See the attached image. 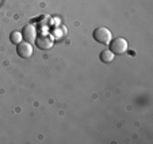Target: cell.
Here are the masks:
<instances>
[{"label":"cell","instance_id":"4","mask_svg":"<svg viewBox=\"0 0 153 144\" xmlns=\"http://www.w3.org/2000/svg\"><path fill=\"white\" fill-rule=\"evenodd\" d=\"M16 53L18 55H19L20 58H29L31 57L33 54V45L29 43V42H20V43H18L16 46Z\"/></svg>","mask_w":153,"mask_h":144},{"label":"cell","instance_id":"3","mask_svg":"<svg viewBox=\"0 0 153 144\" xmlns=\"http://www.w3.org/2000/svg\"><path fill=\"white\" fill-rule=\"evenodd\" d=\"M22 37H23L25 42H29V43H34L35 39H37V29H35L33 24H27L23 27V31H22Z\"/></svg>","mask_w":153,"mask_h":144},{"label":"cell","instance_id":"5","mask_svg":"<svg viewBox=\"0 0 153 144\" xmlns=\"http://www.w3.org/2000/svg\"><path fill=\"white\" fill-rule=\"evenodd\" d=\"M35 45H37L41 50H49L50 47H53V39L49 35H41V37H37Z\"/></svg>","mask_w":153,"mask_h":144},{"label":"cell","instance_id":"6","mask_svg":"<svg viewBox=\"0 0 153 144\" xmlns=\"http://www.w3.org/2000/svg\"><path fill=\"white\" fill-rule=\"evenodd\" d=\"M114 55H115V54H114L110 49L103 50V51L100 53V61L103 62V64H110V62H113Z\"/></svg>","mask_w":153,"mask_h":144},{"label":"cell","instance_id":"2","mask_svg":"<svg viewBox=\"0 0 153 144\" xmlns=\"http://www.w3.org/2000/svg\"><path fill=\"white\" fill-rule=\"evenodd\" d=\"M110 50L114 53V54H125L127 51V47H129V43L125 38H115V39H111L110 43Z\"/></svg>","mask_w":153,"mask_h":144},{"label":"cell","instance_id":"1","mask_svg":"<svg viewBox=\"0 0 153 144\" xmlns=\"http://www.w3.org/2000/svg\"><path fill=\"white\" fill-rule=\"evenodd\" d=\"M111 38H113V32L107 27H98L94 31V39L102 45H108L111 42Z\"/></svg>","mask_w":153,"mask_h":144},{"label":"cell","instance_id":"7","mask_svg":"<svg viewBox=\"0 0 153 144\" xmlns=\"http://www.w3.org/2000/svg\"><path fill=\"white\" fill-rule=\"evenodd\" d=\"M22 39H23V37H22V32L19 31H14L11 32V35H10V40H11L12 43H20L22 42Z\"/></svg>","mask_w":153,"mask_h":144}]
</instances>
